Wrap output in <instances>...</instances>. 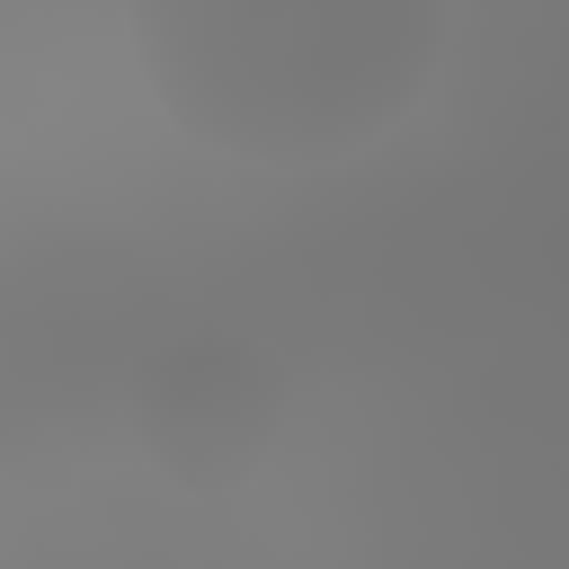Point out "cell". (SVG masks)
Wrapping results in <instances>:
<instances>
[{
	"mask_svg": "<svg viewBox=\"0 0 569 569\" xmlns=\"http://www.w3.org/2000/svg\"><path fill=\"white\" fill-rule=\"evenodd\" d=\"M160 107L231 160H338L418 107L445 9L409 0H160L133 18Z\"/></svg>",
	"mask_w": 569,
	"mask_h": 569,
	"instance_id": "obj_1",
	"label": "cell"
},
{
	"mask_svg": "<svg viewBox=\"0 0 569 569\" xmlns=\"http://www.w3.org/2000/svg\"><path fill=\"white\" fill-rule=\"evenodd\" d=\"M267 427H276V373L258 365V347H231V338L169 347L142 382V436L196 489H222L267 445Z\"/></svg>",
	"mask_w": 569,
	"mask_h": 569,
	"instance_id": "obj_2",
	"label": "cell"
}]
</instances>
